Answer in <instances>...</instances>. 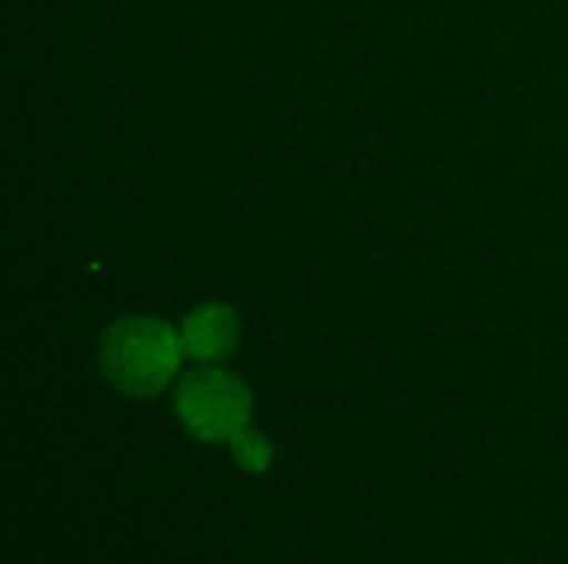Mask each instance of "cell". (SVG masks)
Here are the masks:
<instances>
[{
  "mask_svg": "<svg viewBox=\"0 0 568 564\" xmlns=\"http://www.w3.org/2000/svg\"><path fill=\"white\" fill-rule=\"evenodd\" d=\"M173 409L180 425L210 445H230L233 435L250 429L253 392L226 369H193L176 382Z\"/></svg>",
  "mask_w": 568,
  "mask_h": 564,
  "instance_id": "obj_2",
  "label": "cell"
},
{
  "mask_svg": "<svg viewBox=\"0 0 568 564\" xmlns=\"http://www.w3.org/2000/svg\"><path fill=\"white\" fill-rule=\"evenodd\" d=\"M230 452H233V462L243 469V472H266L273 465V442L256 432V429H243L240 435L230 439Z\"/></svg>",
  "mask_w": 568,
  "mask_h": 564,
  "instance_id": "obj_4",
  "label": "cell"
},
{
  "mask_svg": "<svg viewBox=\"0 0 568 564\" xmlns=\"http://www.w3.org/2000/svg\"><path fill=\"white\" fill-rule=\"evenodd\" d=\"M180 332L156 316H123L100 339V372L126 399H156L180 372Z\"/></svg>",
  "mask_w": 568,
  "mask_h": 564,
  "instance_id": "obj_1",
  "label": "cell"
},
{
  "mask_svg": "<svg viewBox=\"0 0 568 564\" xmlns=\"http://www.w3.org/2000/svg\"><path fill=\"white\" fill-rule=\"evenodd\" d=\"M183 352L196 362H223L240 346V316L226 302L196 306L180 329Z\"/></svg>",
  "mask_w": 568,
  "mask_h": 564,
  "instance_id": "obj_3",
  "label": "cell"
}]
</instances>
